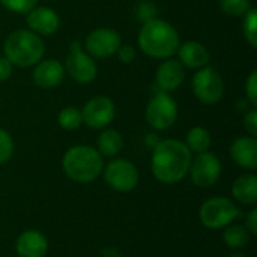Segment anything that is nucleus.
Returning a JSON list of instances; mask_svg holds the SVG:
<instances>
[{"label": "nucleus", "mask_w": 257, "mask_h": 257, "mask_svg": "<svg viewBox=\"0 0 257 257\" xmlns=\"http://www.w3.org/2000/svg\"><path fill=\"white\" fill-rule=\"evenodd\" d=\"M229 257H248V256H247L245 253H242L241 250H236V251H233V253H232Z\"/></svg>", "instance_id": "obj_34"}, {"label": "nucleus", "mask_w": 257, "mask_h": 257, "mask_svg": "<svg viewBox=\"0 0 257 257\" xmlns=\"http://www.w3.org/2000/svg\"><path fill=\"white\" fill-rule=\"evenodd\" d=\"M48 251V241L45 235L36 229L24 230L15 241V253L18 257H45Z\"/></svg>", "instance_id": "obj_16"}, {"label": "nucleus", "mask_w": 257, "mask_h": 257, "mask_svg": "<svg viewBox=\"0 0 257 257\" xmlns=\"http://www.w3.org/2000/svg\"><path fill=\"white\" fill-rule=\"evenodd\" d=\"M123 148V137L116 130H104L96 139V151L102 157H116Z\"/></svg>", "instance_id": "obj_20"}, {"label": "nucleus", "mask_w": 257, "mask_h": 257, "mask_svg": "<svg viewBox=\"0 0 257 257\" xmlns=\"http://www.w3.org/2000/svg\"><path fill=\"white\" fill-rule=\"evenodd\" d=\"M0 3L11 12L27 14L30 9L36 6L38 0H0Z\"/></svg>", "instance_id": "obj_27"}, {"label": "nucleus", "mask_w": 257, "mask_h": 257, "mask_svg": "<svg viewBox=\"0 0 257 257\" xmlns=\"http://www.w3.org/2000/svg\"><path fill=\"white\" fill-rule=\"evenodd\" d=\"M63 173L77 184H89L99 178L104 169L102 155L90 146L69 148L62 158Z\"/></svg>", "instance_id": "obj_3"}, {"label": "nucleus", "mask_w": 257, "mask_h": 257, "mask_svg": "<svg viewBox=\"0 0 257 257\" xmlns=\"http://www.w3.org/2000/svg\"><path fill=\"white\" fill-rule=\"evenodd\" d=\"M188 175L191 182L200 188H209L217 184L221 175V161L218 157L209 151L196 154L191 158V164L188 169Z\"/></svg>", "instance_id": "obj_10"}, {"label": "nucleus", "mask_w": 257, "mask_h": 257, "mask_svg": "<svg viewBox=\"0 0 257 257\" xmlns=\"http://www.w3.org/2000/svg\"><path fill=\"white\" fill-rule=\"evenodd\" d=\"M242 30H244V38L245 41L253 47H257V11L254 8H251L245 15H244V24H242Z\"/></svg>", "instance_id": "obj_25"}, {"label": "nucleus", "mask_w": 257, "mask_h": 257, "mask_svg": "<svg viewBox=\"0 0 257 257\" xmlns=\"http://www.w3.org/2000/svg\"><path fill=\"white\" fill-rule=\"evenodd\" d=\"M145 142H146V146H148V148H152V149H154L161 140L158 139L157 134H149V136H146V140H145Z\"/></svg>", "instance_id": "obj_33"}, {"label": "nucleus", "mask_w": 257, "mask_h": 257, "mask_svg": "<svg viewBox=\"0 0 257 257\" xmlns=\"http://www.w3.org/2000/svg\"><path fill=\"white\" fill-rule=\"evenodd\" d=\"M14 155V140L11 134L0 128V166L8 163Z\"/></svg>", "instance_id": "obj_26"}, {"label": "nucleus", "mask_w": 257, "mask_h": 257, "mask_svg": "<svg viewBox=\"0 0 257 257\" xmlns=\"http://www.w3.org/2000/svg\"><path fill=\"white\" fill-rule=\"evenodd\" d=\"M57 122H59L62 130H65V131H75V130H78L83 125L81 110H78L77 107L68 105V107L62 108L59 111Z\"/></svg>", "instance_id": "obj_23"}, {"label": "nucleus", "mask_w": 257, "mask_h": 257, "mask_svg": "<svg viewBox=\"0 0 257 257\" xmlns=\"http://www.w3.org/2000/svg\"><path fill=\"white\" fill-rule=\"evenodd\" d=\"M65 71L78 84H89L96 78L98 68L93 60L83 48L81 44L74 41L69 48V54L65 60Z\"/></svg>", "instance_id": "obj_9"}, {"label": "nucleus", "mask_w": 257, "mask_h": 257, "mask_svg": "<svg viewBox=\"0 0 257 257\" xmlns=\"http://www.w3.org/2000/svg\"><path fill=\"white\" fill-rule=\"evenodd\" d=\"M145 116L155 131L169 130L178 119V104L167 92H160L148 102Z\"/></svg>", "instance_id": "obj_8"}, {"label": "nucleus", "mask_w": 257, "mask_h": 257, "mask_svg": "<svg viewBox=\"0 0 257 257\" xmlns=\"http://www.w3.org/2000/svg\"><path fill=\"white\" fill-rule=\"evenodd\" d=\"M245 93L253 107L257 105V71H253L245 83Z\"/></svg>", "instance_id": "obj_28"}, {"label": "nucleus", "mask_w": 257, "mask_h": 257, "mask_svg": "<svg viewBox=\"0 0 257 257\" xmlns=\"http://www.w3.org/2000/svg\"><path fill=\"white\" fill-rule=\"evenodd\" d=\"M184 143L187 145V148L190 149L191 154H202V152L209 151L212 139H211V134L206 128L194 126L188 131Z\"/></svg>", "instance_id": "obj_22"}, {"label": "nucleus", "mask_w": 257, "mask_h": 257, "mask_svg": "<svg viewBox=\"0 0 257 257\" xmlns=\"http://www.w3.org/2000/svg\"><path fill=\"white\" fill-rule=\"evenodd\" d=\"M140 50L154 59H169L179 47V35L176 29L160 18H152L145 21L139 33Z\"/></svg>", "instance_id": "obj_2"}, {"label": "nucleus", "mask_w": 257, "mask_h": 257, "mask_svg": "<svg viewBox=\"0 0 257 257\" xmlns=\"http://www.w3.org/2000/svg\"><path fill=\"white\" fill-rule=\"evenodd\" d=\"M245 227L251 236L257 235V208H253L245 217Z\"/></svg>", "instance_id": "obj_31"}, {"label": "nucleus", "mask_w": 257, "mask_h": 257, "mask_svg": "<svg viewBox=\"0 0 257 257\" xmlns=\"http://www.w3.org/2000/svg\"><path fill=\"white\" fill-rule=\"evenodd\" d=\"M244 126L248 133V136L256 137L257 136V110L251 108L245 116H244Z\"/></svg>", "instance_id": "obj_30"}, {"label": "nucleus", "mask_w": 257, "mask_h": 257, "mask_svg": "<svg viewBox=\"0 0 257 257\" xmlns=\"http://www.w3.org/2000/svg\"><path fill=\"white\" fill-rule=\"evenodd\" d=\"M230 158L245 170L257 169V140L251 136H242L230 145Z\"/></svg>", "instance_id": "obj_17"}, {"label": "nucleus", "mask_w": 257, "mask_h": 257, "mask_svg": "<svg viewBox=\"0 0 257 257\" xmlns=\"http://www.w3.org/2000/svg\"><path fill=\"white\" fill-rule=\"evenodd\" d=\"M233 199L245 206H256L257 203V176L254 173L239 176L232 185Z\"/></svg>", "instance_id": "obj_19"}, {"label": "nucleus", "mask_w": 257, "mask_h": 257, "mask_svg": "<svg viewBox=\"0 0 257 257\" xmlns=\"http://www.w3.org/2000/svg\"><path fill=\"white\" fill-rule=\"evenodd\" d=\"M105 184L117 193L133 191L140 179L137 167L125 158H113L102 169Z\"/></svg>", "instance_id": "obj_7"}, {"label": "nucleus", "mask_w": 257, "mask_h": 257, "mask_svg": "<svg viewBox=\"0 0 257 257\" xmlns=\"http://www.w3.org/2000/svg\"><path fill=\"white\" fill-rule=\"evenodd\" d=\"M194 96L203 104H217L224 95V81L220 72L212 66L197 69L191 81Z\"/></svg>", "instance_id": "obj_6"}, {"label": "nucleus", "mask_w": 257, "mask_h": 257, "mask_svg": "<svg viewBox=\"0 0 257 257\" xmlns=\"http://www.w3.org/2000/svg\"><path fill=\"white\" fill-rule=\"evenodd\" d=\"M65 77V66L57 59L39 60L33 69L32 80L41 89L57 87Z\"/></svg>", "instance_id": "obj_14"}, {"label": "nucleus", "mask_w": 257, "mask_h": 257, "mask_svg": "<svg viewBox=\"0 0 257 257\" xmlns=\"http://www.w3.org/2000/svg\"><path fill=\"white\" fill-rule=\"evenodd\" d=\"M191 158L193 154L184 142L176 139L161 140L152 149V175L161 184H178L188 175Z\"/></svg>", "instance_id": "obj_1"}, {"label": "nucleus", "mask_w": 257, "mask_h": 257, "mask_svg": "<svg viewBox=\"0 0 257 257\" xmlns=\"http://www.w3.org/2000/svg\"><path fill=\"white\" fill-rule=\"evenodd\" d=\"M239 217V209L232 199L224 196H214L203 202L199 211L200 223L211 230H220L235 223Z\"/></svg>", "instance_id": "obj_5"}, {"label": "nucleus", "mask_w": 257, "mask_h": 257, "mask_svg": "<svg viewBox=\"0 0 257 257\" xmlns=\"http://www.w3.org/2000/svg\"><path fill=\"white\" fill-rule=\"evenodd\" d=\"M114 114H116L114 102L104 95L90 98L81 110L83 123H86L93 130H102L108 126L114 119Z\"/></svg>", "instance_id": "obj_12"}, {"label": "nucleus", "mask_w": 257, "mask_h": 257, "mask_svg": "<svg viewBox=\"0 0 257 257\" xmlns=\"http://www.w3.org/2000/svg\"><path fill=\"white\" fill-rule=\"evenodd\" d=\"M5 57L20 68H27L36 65L39 60H42L45 53V45L36 33L18 29L11 32L3 44Z\"/></svg>", "instance_id": "obj_4"}, {"label": "nucleus", "mask_w": 257, "mask_h": 257, "mask_svg": "<svg viewBox=\"0 0 257 257\" xmlns=\"http://www.w3.org/2000/svg\"><path fill=\"white\" fill-rule=\"evenodd\" d=\"M250 232L247 230V227L244 224H229L227 227H224V233H223V241L227 245V248L236 251V250H242L248 242H250Z\"/></svg>", "instance_id": "obj_21"}, {"label": "nucleus", "mask_w": 257, "mask_h": 257, "mask_svg": "<svg viewBox=\"0 0 257 257\" xmlns=\"http://www.w3.org/2000/svg\"><path fill=\"white\" fill-rule=\"evenodd\" d=\"M179 62L190 69H200L209 63L211 54L208 48L197 41H187L178 47Z\"/></svg>", "instance_id": "obj_18"}, {"label": "nucleus", "mask_w": 257, "mask_h": 257, "mask_svg": "<svg viewBox=\"0 0 257 257\" xmlns=\"http://www.w3.org/2000/svg\"><path fill=\"white\" fill-rule=\"evenodd\" d=\"M220 9L230 17H244L251 9L250 0H218Z\"/></svg>", "instance_id": "obj_24"}, {"label": "nucleus", "mask_w": 257, "mask_h": 257, "mask_svg": "<svg viewBox=\"0 0 257 257\" xmlns=\"http://www.w3.org/2000/svg\"><path fill=\"white\" fill-rule=\"evenodd\" d=\"M116 53L122 63H133V60L136 59V50L130 44H120Z\"/></svg>", "instance_id": "obj_29"}, {"label": "nucleus", "mask_w": 257, "mask_h": 257, "mask_svg": "<svg viewBox=\"0 0 257 257\" xmlns=\"http://www.w3.org/2000/svg\"><path fill=\"white\" fill-rule=\"evenodd\" d=\"M184 80H185V69L179 60L169 57L160 63L155 74V81L163 92L169 93L172 90H176L184 83Z\"/></svg>", "instance_id": "obj_15"}, {"label": "nucleus", "mask_w": 257, "mask_h": 257, "mask_svg": "<svg viewBox=\"0 0 257 257\" xmlns=\"http://www.w3.org/2000/svg\"><path fill=\"white\" fill-rule=\"evenodd\" d=\"M29 30L38 36H51L57 32L60 26V18L57 12L47 6H35L27 12L26 18Z\"/></svg>", "instance_id": "obj_13"}, {"label": "nucleus", "mask_w": 257, "mask_h": 257, "mask_svg": "<svg viewBox=\"0 0 257 257\" xmlns=\"http://www.w3.org/2000/svg\"><path fill=\"white\" fill-rule=\"evenodd\" d=\"M120 44H122V39L116 30L108 29V27H99V29L92 30L86 36L84 48L90 57L107 59L116 54Z\"/></svg>", "instance_id": "obj_11"}, {"label": "nucleus", "mask_w": 257, "mask_h": 257, "mask_svg": "<svg viewBox=\"0 0 257 257\" xmlns=\"http://www.w3.org/2000/svg\"><path fill=\"white\" fill-rule=\"evenodd\" d=\"M12 68H14V65L5 56L0 57V81H5V80H8L11 77Z\"/></svg>", "instance_id": "obj_32"}]
</instances>
